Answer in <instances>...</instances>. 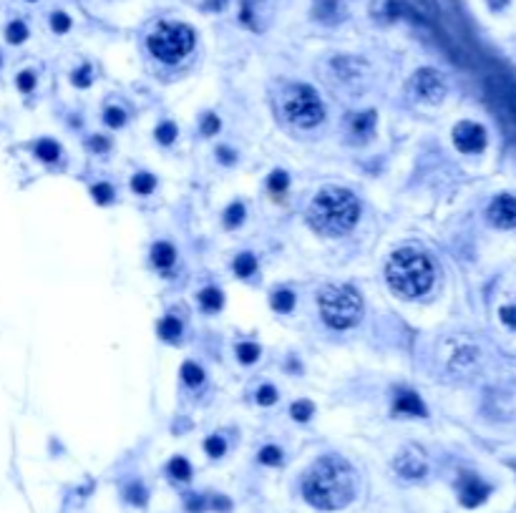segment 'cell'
<instances>
[{
    "instance_id": "4",
    "label": "cell",
    "mask_w": 516,
    "mask_h": 513,
    "mask_svg": "<svg viewBox=\"0 0 516 513\" xmlns=\"http://www.w3.org/2000/svg\"><path fill=\"white\" fill-rule=\"evenodd\" d=\"M280 108L288 124L298 126V129H315L325 119V106L317 98V93L305 83H295L283 91L280 98Z\"/></svg>"
},
{
    "instance_id": "26",
    "label": "cell",
    "mask_w": 516,
    "mask_h": 513,
    "mask_svg": "<svg viewBox=\"0 0 516 513\" xmlns=\"http://www.w3.org/2000/svg\"><path fill=\"white\" fill-rule=\"evenodd\" d=\"M312 411H315V408H312V403H310V400H298V403L293 406V418H295V421H300V423H305V421H310V418H312Z\"/></svg>"
},
{
    "instance_id": "8",
    "label": "cell",
    "mask_w": 516,
    "mask_h": 513,
    "mask_svg": "<svg viewBox=\"0 0 516 513\" xmlns=\"http://www.w3.org/2000/svg\"><path fill=\"white\" fill-rule=\"evenodd\" d=\"M453 144L463 154H478L486 149V129L473 124V121H461L453 129Z\"/></svg>"
},
{
    "instance_id": "17",
    "label": "cell",
    "mask_w": 516,
    "mask_h": 513,
    "mask_svg": "<svg viewBox=\"0 0 516 513\" xmlns=\"http://www.w3.org/2000/svg\"><path fill=\"white\" fill-rule=\"evenodd\" d=\"M181 380H184L189 388H199V385L204 383V373H201V368H196L194 362H184V365H181Z\"/></svg>"
},
{
    "instance_id": "35",
    "label": "cell",
    "mask_w": 516,
    "mask_h": 513,
    "mask_svg": "<svg viewBox=\"0 0 516 513\" xmlns=\"http://www.w3.org/2000/svg\"><path fill=\"white\" fill-rule=\"evenodd\" d=\"M51 26H53L56 33H65L68 28H71V18L65 16V13H53V18H51Z\"/></svg>"
},
{
    "instance_id": "30",
    "label": "cell",
    "mask_w": 516,
    "mask_h": 513,
    "mask_svg": "<svg viewBox=\"0 0 516 513\" xmlns=\"http://www.w3.org/2000/svg\"><path fill=\"white\" fill-rule=\"evenodd\" d=\"M278 400V390L272 388V385H262L260 390H257V403L260 406H272Z\"/></svg>"
},
{
    "instance_id": "27",
    "label": "cell",
    "mask_w": 516,
    "mask_h": 513,
    "mask_svg": "<svg viewBox=\"0 0 516 513\" xmlns=\"http://www.w3.org/2000/svg\"><path fill=\"white\" fill-rule=\"evenodd\" d=\"M204 450L212 455V458H219V455H224V450H227V443H224V438L212 435V438H206Z\"/></svg>"
},
{
    "instance_id": "24",
    "label": "cell",
    "mask_w": 516,
    "mask_h": 513,
    "mask_svg": "<svg viewBox=\"0 0 516 513\" xmlns=\"http://www.w3.org/2000/svg\"><path fill=\"white\" fill-rule=\"evenodd\" d=\"M237 357L245 362V365H250V362H255L257 357H260V347L252 345V342H239V345H237Z\"/></svg>"
},
{
    "instance_id": "1",
    "label": "cell",
    "mask_w": 516,
    "mask_h": 513,
    "mask_svg": "<svg viewBox=\"0 0 516 513\" xmlns=\"http://www.w3.org/2000/svg\"><path fill=\"white\" fill-rule=\"evenodd\" d=\"M355 470L350 468L348 460L337 455H325L312 468L305 473L302 496L307 498L310 506L320 511H337L345 508L355 498Z\"/></svg>"
},
{
    "instance_id": "7",
    "label": "cell",
    "mask_w": 516,
    "mask_h": 513,
    "mask_svg": "<svg viewBox=\"0 0 516 513\" xmlns=\"http://www.w3.org/2000/svg\"><path fill=\"white\" fill-rule=\"evenodd\" d=\"M411 91L416 98L428 103H438L446 96V81L438 70L433 68H421L416 76L411 78Z\"/></svg>"
},
{
    "instance_id": "18",
    "label": "cell",
    "mask_w": 516,
    "mask_h": 513,
    "mask_svg": "<svg viewBox=\"0 0 516 513\" xmlns=\"http://www.w3.org/2000/svg\"><path fill=\"white\" fill-rule=\"evenodd\" d=\"M36 157H41L43 162H56V159L60 157L58 144H56V141H48V139L38 141V144H36Z\"/></svg>"
},
{
    "instance_id": "33",
    "label": "cell",
    "mask_w": 516,
    "mask_h": 513,
    "mask_svg": "<svg viewBox=\"0 0 516 513\" xmlns=\"http://www.w3.org/2000/svg\"><path fill=\"white\" fill-rule=\"evenodd\" d=\"M124 121H126V114L121 111V108H109V111H106V124H109L111 129L124 126Z\"/></svg>"
},
{
    "instance_id": "13",
    "label": "cell",
    "mask_w": 516,
    "mask_h": 513,
    "mask_svg": "<svg viewBox=\"0 0 516 513\" xmlns=\"http://www.w3.org/2000/svg\"><path fill=\"white\" fill-rule=\"evenodd\" d=\"M375 126V111H365V114L350 116V134L353 136H370Z\"/></svg>"
},
{
    "instance_id": "31",
    "label": "cell",
    "mask_w": 516,
    "mask_h": 513,
    "mask_svg": "<svg viewBox=\"0 0 516 513\" xmlns=\"http://www.w3.org/2000/svg\"><path fill=\"white\" fill-rule=\"evenodd\" d=\"M91 194H93V199L98 201V204H109L111 201V196H114V191H111V186L109 184H96L91 189Z\"/></svg>"
},
{
    "instance_id": "10",
    "label": "cell",
    "mask_w": 516,
    "mask_h": 513,
    "mask_svg": "<svg viewBox=\"0 0 516 513\" xmlns=\"http://www.w3.org/2000/svg\"><path fill=\"white\" fill-rule=\"evenodd\" d=\"M489 222L499 229H514L516 227V199L509 194H501L491 201L489 206Z\"/></svg>"
},
{
    "instance_id": "37",
    "label": "cell",
    "mask_w": 516,
    "mask_h": 513,
    "mask_svg": "<svg viewBox=\"0 0 516 513\" xmlns=\"http://www.w3.org/2000/svg\"><path fill=\"white\" fill-rule=\"evenodd\" d=\"M219 131V119L217 116H204V124H201V134L204 136H212V134H217Z\"/></svg>"
},
{
    "instance_id": "36",
    "label": "cell",
    "mask_w": 516,
    "mask_h": 513,
    "mask_svg": "<svg viewBox=\"0 0 516 513\" xmlns=\"http://www.w3.org/2000/svg\"><path fill=\"white\" fill-rule=\"evenodd\" d=\"M73 83H76V86H81V88L91 86V68H88V65H81V68L73 73Z\"/></svg>"
},
{
    "instance_id": "29",
    "label": "cell",
    "mask_w": 516,
    "mask_h": 513,
    "mask_svg": "<svg viewBox=\"0 0 516 513\" xmlns=\"http://www.w3.org/2000/svg\"><path fill=\"white\" fill-rule=\"evenodd\" d=\"M260 460L265 465H278L280 460H283V453H280V448H275V445H267V448L260 450Z\"/></svg>"
},
{
    "instance_id": "28",
    "label": "cell",
    "mask_w": 516,
    "mask_h": 513,
    "mask_svg": "<svg viewBox=\"0 0 516 513\" xmlns=\"http://www.w3.org/2000/svg\"><path fill=\"white\" fill-rule=\"evenodd\" d=\"M267 186H270L272 194H283V191L288 189V174H285V171H275L270 176V181H267Z\"/></svg>"
},
{
    "instance_id": "25",
    "label": "cell",
    "mask_w": 516,
    "mask_h": 513,
    "mask_svg": "<svg viewBox=\"0 0 516 513\" xmlns=\"http://www.w3.org/2000/svg\"><path fill=\"white\" fill-rule=\"evenodd\" d=\"M6 36H8V41H11V43H23V41L28 38V28H26V23L13 21L11 26H8Z\"/></svg>"
},
{
    "instance_id": "39",
    "label": "cell",
    "mask_w": 516,
    "mask_h": 513,
    "mask_svg": "<svg viewBox=\"0 0 516 513\" xmlns=\"http://www.w3.org/2000/svg\"><path fill=\"white\" fill-rule=\"evenodd\" d=\"M88 149H91V152H109V141L96 136V139L88 141Z\"/></svg>"
},
{
    "instance_id": "22",
    "label": "cell",
    "mask_w": 516,
    "mask_h": 513,
    "mask_svg": "<svg viewBox=\"0 0 516 513\" xmlns=\"http://www.w3.org/2000/svg\"><path fill=\"white\" fill-rule=\"evenodd\" d=\"M169 473L174 475L177 481H189L191 478V468L189 463H186L184 458H174L172 463H169Z\"/></svg>"
},
{
    "instance_id": "11",
    "label": "cell",
    "mask_w": 516,
    "mask_h": 513,
    "mask_svg": "<svg viewBox=\"0 0 516 513\" xmlns=\"http://www.w3.org/2000/svg\"><path fill=\"white\" fill-rule=\"evenodd\" d=\"M491 488L484 481H478L476 475H463L461 483H458V498L466 508H473L478 503H484L489 498Z\"/></svg>"
},
{
    "instance_id": "16",
    "label": "cell",
    "mask_w": 516,
    "mask_h": 513,
    "mask_svg": "<svg viewBox=\"0 0 516 513\" xmlns=\"http://www.w3.org/2000/svg\"><path fill=\"white\" fill-rule=\"evenodd\" d=\"M159 335H162L164 340H169V342L179 340V335H181V322L177 317H164L162 322H159Z\"/></svg>"
},
{
    "instance_id": "32",
    "label": "cell",
    "mask_w": 516,
    "mask_h": 513,
    "mask_svg": "<svg viewBox=\"0 0 516 513\" xmlns=\"http://www.w3.org/2000/svg\"><path fill=\"white\" fill-rule=\"evenodd\" d=\"M177 136V126L174 124H162L157 129V139L162 141V144H172Z\"/></svg>"
},
{
    "instance_id": "9",
    "label": "cell",
    "mask_w": 516,
    "mask_h": 513,
    "mask_svg": "<svg viewBox=\"0 0 516 513\" xmlns=\"http://www.w3.org/2000/svg\"><path fill=\"white\" fill-rule=\"evenodd\" d=\"M396 470L403 475V478H408V481H416V478H423L426 470H428V465H426V455H423V450L416 448V445H408V448L403 450V453L396 458Z\"/></svg>"
},
{
    "instance_id": "23",
    "label": "cell",
    "mask_w": 516,
    "mask_h": 513,
    "mask_svg": "<svg viewBox=\"0 0 516 513\" xmlns=\"http://www.w3.org/2000/svg\"><path fill=\"white\" fill-rule=\"evenodd\" d=\"M242 219H245V206L239 204V201H234V204L224 211V224H227L229 229H234L237 224H242Z\"/></svg>"
},
{
    "instance_id": "6",
    "label": "cell",
    "mask_w": 516,
    "mask_h": 513,
    "mask_svg": "<svg viewBox=\"0 0 516 513\" xmlns=\"http://www.w3.org/2000/svg\"><path fill=\"white\" fill-rule=\"evenodd\" d=\"M147 46L162 63H179L194 48V31L184 23H159Z\"/></svg>"
},
{
    "instance_id": "3",
    "label": "cell",
    "mask_w": 516,
    "mask_h": 513,
    "mask_svg": "<svg viewBox=\"0 0 516 513\" xmlns=\"http://www.w3.org/2000/svg\"><path fill=\"white\" fill-rule=\"evenodd\" d=\"M433 277L436 272L431 260L416 249H398L386 267L388 287L403 300H416L426 295L433 285Z\"/></svg>"
},
{
    "instance_id": "14",
    "label": "cell",
    "mask_w": 516,
    "mask_h": 513,
    "mask_svg": "<svg viewBox=\"0 0 516 513\" xmlns=\"http://www.w3.org/2000/svg\"><path fill=\"white\" fill-rule=\"evenodd\" d=\"M152 260H154V265H157V267H164V270H167V267H172V265H174V260H177L174 247H172V244H167V242L154 244Z\"/></svg>"
},
{
    "instance_id": "15",
    "label": "cell",
    "mask_w": 516,
    "mask_h": 513,
    "mask_svg": "<svg viewBox=\"0 0 516 513\" xmlns=\"http://www.w3.org/2000/svg\"><path fill=\"white\" fill-rule=\"evenodd\" d=\"M199 305L204 307V312H217L222 307V292L214 290V287H206L199 295Z\"/></svg>"
},
{
    "instance_id": "40",
    "label": "cell",
    "mask_w": 516,
    "mask_h": 513,
    "mask_svg": "<svg viewBox=\"0 0 516 513\" xmlns=\"http://www.w3.org/2000/svg\"><path fill=\"white\" fill-rule=\"evenodd\" d=\"M219 154H222V162H227V164L232 162V154H229L227 149H219Z\"/></svg>"
},
{
    "instance_id": "34",
    "label": "cell",
    "mask_w": 516,
    "mask_h": 513,
    "mask_svg": "<svg viewBox=\"0 0 516 513\" xmlns=\"http://www.w3.org/2000/svg\"><path fill=\"white\" fill-rule=\"evenodd\" d=\"M18 88H21L23 93H31L33 88H36V73H31V70H23L21 76H18Z\"/></svg>"
},
{
    "instance_id": "41",
    "label": "cell",
    "mask_w": 516,
    "mask_h": 513,
    "mask_svg": "<svg viewBox=\"0 0 516 513\" xmlns=\"http://www.w3.org/2000/svg\"><path fill=\"white\" fill-rule=\"evenodd\" d=\"M206 6H209V8H224V0H209Z\"/></svg>"
},
{
    "instance_id": "2",
    "label": "cell",
    "mask_w": 516,
    "mask_h": 513,
    "mask_svg": "<svg viewBox=\"0 0 516 513\" xmlns=\"http://www.w3.org/2000/svg\"><path fill=\"white\" fill-rule=\"evenodd\" d=\"M360 204L348 189H322L307 209V222L325 237H340L358 224Z\"/></svg>"
},
{
    "instance_id": "19",
    "label": "cell",
    "mask_w": 516,
    "mask_h": 513,
    "mask_svg": "<svg viewBox=\"0 0 516 513\" xmlns=\"http://www.w3.org/2000/svg\"><path fill=\"white\" fill-rule=\"evenodd\" d=\"M255 270H257V260L252 254H239L237 260H234V272H237V277H252Z\"/></svg>"
},
{
    "instance_id": "20",
    "label": "cell",
    "mask_w": 516,
    "mask_h": 513,
    "mask_svg": "<svg viewBox=\"0 0 516 513\" xmlns=\"http://www.w3.org/2000/svg\"><path fill=\"white\" fill-rule=\"evenodd\" d=\"M131 189L136 191V194H152L154 191V176L152 174H136L134 179H131Z\"/></svg>"
},
{
    "instance_id": "12",
    "label": "cell",
    "mask_w": 516,
    "mask_h": 513,
    "mask_svg": "<svg viewBox=\"0 0 516 513\" xmlns=\"http://www.w3.org/2000/svg\"><path fill=\"white\" fill-rule=\"evenodd\" d=\"M393 411H396V416H418V418H426V408H423V403H421V398L416 393H401V395H398Z\"/></svg>"
},
{
    "instance_id": "5",
    "label": "cell",
    "mask_w": 516,
    "mask_h": 513,
    "mask_svg": "<svg viewBox=\"0 0 516 513\" xmlns=\"http://www.w3.org/2000/svg\"><path fill=\"white\" fill-rule=\"evenodd\" d=\"M320 314L325 324L335 329H348L363 314V300L350 285L327 287L320 295Z\"/></svg>"
},
{
    "instance_id": "21",
    "label": "cell",
    "mask_w": 516,
    "mask_h": 513,
    "mask_svg": "<svg viewBox=\"0 0 516 513\" xmlns=\"http://www.w3.org/2000/svg\"><path fill=\"white\" fill-rule=\"evenodd\" d=\"M293 305H295V295H293V292L283 290V292H275V295H272V307L278 310V312H290V310H293Z\"/></svg>"
},
{
    "instance_id": "38",
    "label": "cell",
    "mask_w": 516,
    "mask_h": 513,
    "mask_svg": "<svg viewBox=\"0 0 516 513\" xmlns=\"http://www.w3.org/2000/svg\"><path fill=\"white\" fill-rule=\"evenodd\" d=\"M501 319H504V324H509V327L516 329V305H509V307H501Z\"/></svg>"
}]
</instances>
